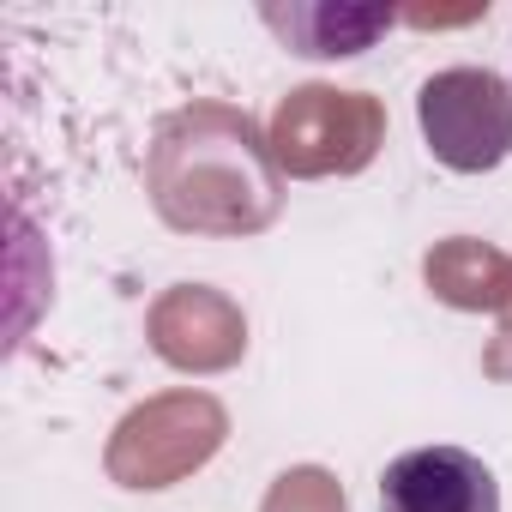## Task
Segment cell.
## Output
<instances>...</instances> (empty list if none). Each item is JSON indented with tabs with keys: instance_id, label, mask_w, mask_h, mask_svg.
<instances>
[{
	"instance_id": "cell-1",
	"label": "cell",
	"mask_w": 512,
	"mask_h": 512,
	"mask_svg": "<svg viewBox=\"0 0 512 512\" xmlns=\"http://www.w3.org/2000/svg\"><path fill=\"white\" fill-rule=\"evenodd\" d=\"M145 193L181 235H253L284 211V169L247 109L199 97L157 121Z\"/></svg>"
},
{
	"instance_id": "cell-2",
	"label": "cell",
	"mask_w": 512,
	"mask_h": 512,
	"mask_svg": "<svg viewBox=\"0 0 512 512\" xmlns=\"http://www.w3.org/2000/svg\"><path fill=\"white\" fill-rule=\"evenodd\" d=\"M266 139H272L278 169L296 175V181L356 175L386 145V109L368 91L296 85L290 97H278V109L266 121Z\"/></svg>"
},
{
	"instance_id": "cell-3",
	"label": "cell",
	"mask_w": 512,
	"mask_h": 512,
	"mask_svg": "<svg viewBox=\"0 0 512 512\" xmlns=\"http://www.w3.org/2000/svg\"><path fill=\"white\" fill-rule=\"evenodd\" d=\"M223 434H229V416L211 392H163L121 416L103 464L121 488H169L193 476L223 446Z\"/></svg>"
},
{
	"instance_id": "cell-4",
	"label": "cell",
	"mask_w": 512,
	"mask_h": 512,
	"mask_svg": "<svg viewBox=\"0 0 512 512\" xmlns=\"http://www.w3.org/2000/svg\"><path fill=\"white\" fill-rule=\"evenodd\" d=\"M416 121L446 169L488 175L512 157V79L494 67H446L422 85Z\"/></svg>"
},
{
	"instance_id": "cell-5",
	"label": "cell",
	"mask_w": 512,
	"mask_h": 512,
	"mask_svg": "<svg viewBox=\"0 0 512 512\" xmlns=\"http://www.w3.org/2000/svg\"><path fill=\"white\" fill-rule=\"evenodd\" d=\"M145 338L151 350L169 362V368H187V374H217V368H235L241 350H247V320L229 296L205 290V284H175L151 302L145 314Z\"/></svg>"
},
{
	"instance_id": "cell-6",
	"label": "cell",
	"mask_w": 512,
	"mask_h": 512,
	"mask_svg": "<svg viewBox=\"0 0 512 512\" xmlns=\"http://www.w3.org/2000/svg\"><path fill=\"white\" fill-rule=\"evenodd\" d=\"M380 512H500V482L464 446H416L380 470Z\"/></svg>"
},
{
	"instance_id": "cell-7",
	"label": "cell",
	"mask_w": 512,
	"mask_h": 512,
	"mask_svg": "<svg viewBox=\"0 0 512 512\" xmlns=\"http://www.w3.org/2000/svg\"><path fill=\"white\" fill-rule=\"evenodd\" d=\"M260 19L284 37L290 55L350 61L398 25V7H380V0H290V7H278L272 0V7H260Z\"/></svg>"
},
{
	"instance_id": "cell-8",
	"label": "cell",
	"mask_w": 512,
	"mask_h": 512,
	"mask_svg": "<svg viewBox=\"0 0 512 512\" xmlns=\"http://www.w3.org/2000/svg\"><path fill=\"white\" fill-rule=\"evenodd\" d=\"M422 278H428V290L446 308H500L506 278H512V260H506L500 247L476 241V235H452V241L428 247Z\"/></svg>"
},
{
	"instance_id": "cell-9",
	"label": "cell",
	"mask_w": 512,
	"mask_h": 512,
	"mask_svg": "<svg viewBox=\"0 0 512 512\" xmlns=\"http://www.w3.org/2000/svg\"><path fill=\"white\" fill-rule=\"evenodd\" d=\"M260 512H350V506H344V488H338L332 470L296 464V470H284V476L266 488V506H260Z\"/></svg>"
},
{
	"instance_id": "cell-10",
	"label": "cell",
	"mask_w": 512,
	"mask_h": 512,
	"mask_svg": "<svg viewBox=\"0 0 512 512\" xmlns=\"http://www.w3.org/2000/svg\"><path fill=\"white\" fill-rule=\"evenodd\" d=\"M482 7H458V13H434V7H410V13H398V19H410V25H464V19H476Z\"/></svg>"
},
{
	"instance_id": "cell-11",
	"label": "cell",
	"mask_w": 512,
	"mask_h": 512,
	"mask_svg": "<svg viewBox=\"0 0 512 512\" xmlns=\"http://www.w3.org/2000/svg\"><path fill=\"white\" fill-rule=\"evenodd\" d=\"M494 314H500V350H506V344H512V278H506V296H500Z\"/></svg>"
}]
</instances>
